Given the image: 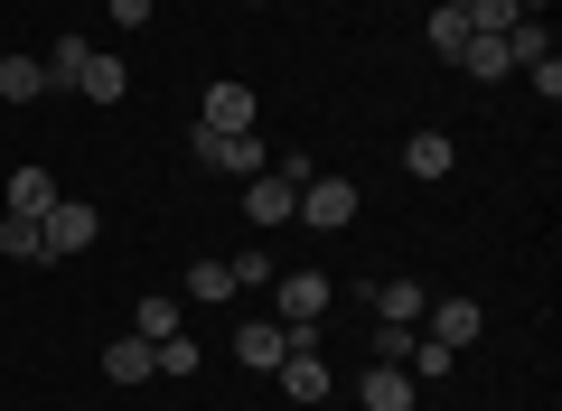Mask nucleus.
<instances>
[{"label": "nucleus", "mask_w": 562, "mask_h": 411, "mask_svg": "<svg viewBox=\"0 0 562 411\" xmlns=\"http://www.w3.org/2000/svg\"><path fill=\"white\" fill-rule=\"evenodd\" d=\"M357 206H366L357 178H319V169H310V178H301V206H291V216H301L310 235H338V225H357Z\"/></svg>", "instance_id": "f257e3e1"}, {"label": "nucleus", "mask_w": 562, "mask_h": 411, "mask_svg": "<svg viewBox=\"0 0 562 411\" xmlns=\"http://www.w3.org/2000/svg\"><path fill=\"white\" fill-rule=\"evenodd\" d=\"M281 392H291V402H328V384H338V374H328V355H319V328H291V355H281Z\"/></svg>", "instance_id": "f03ea898"}, {"label": "nucleus", "mask_w": 562, "mask_h": 411, "mask_svg": "<svg viewBox=\"0 0 562 411\" xmlns=\"http://www.w3.org/2000/svg\"><path fill=\"white\" fill-rule=\"evenodd\" d=\"M422 336H431V346H450V355H469V346H479V336H487V309H479V299H431V309H422Z\"/></svg>", "instance_id": "7ed1b4c3"}, {"label": "nucleus", "mask_w": 562, "mask_h": 411, "mask_svg": "<svg viewBox=\"0 0 562 411\" xmlns=\"http://www.w3.org/2000/svg\"><path fill=\"white\" fill-rule=\"evenodd\" d=\"M38 235H47V262H66V253H94L103 216H94V206H76V196H57V206L38 216Z\"/></svg>", "instance_id": "20e7f679"}, {"label": "nucleus", "mask_w": 562, "mask_h": 411, "mask_svg": "<svg viewBox=\"0 0 562 411\" xmlns=\"http://www.w3.org/2000/svg\"><path fill=\"white\" fill-rule=\"evenodd\" d=\"M188 150H198V169H225V178H262V132H198Z\"/></svg>", "instance_id": "39448f33"}, {"label": "nucleus", "mask_w": 562, "mask_h": 411, "mask_svg": "<svg viewBox=\"0 0 562 411\" xmlns=\"http://www.w3.org/2000/svg\"><path fill=\"white\" fill-rule=\"evenodd\" d=\"M254 122H262L254 84H235V76H225V84H206V94H198V132H254Z\"/></svg>", "instance_id": "423d86ee"}, {"label": "nucleus", "mask_w": 562, "mask_h": 411, "mask_svg": "<svg viewBox=\"0 0 562 411\" xmlns=\"http://www.w3.org/2000/svg\"><path fill=\"white\" fill-rule=\"evenodd\" d=\"M272 318H281V328H319V318H328V281L319 272H281L272 281Z\"/></svg>", "instance_id": "0eeeda50"}, {"label": "nucleus", "mask_w": 562, "mask_h": 411, "mask_svg": "<svg viewBox=\"0 0 562 411\" xmlns=\"http://www.w3.org/2000/svg\"><path fill=\"white\" fill-rule=\"evenodd\" d=\"M291 206H301V178H281V169L244 178V216L254 225H291Z\"/></svg>", "instance_id": "6e6552de"}, {"label": "nucleus", "mask_w": 562, "mask_h": 411, "mask_svg": "<svg viewBox=\"0 0 562 411\" xmlns=\"http://www.w3.org/2000/svg\"><path fill=\"white\" fill-rule=\"evenodd\" d=\"M235 355H244V374H272L281 355H291V328H281V318H244V328H235Z\"/></svg>", "instance_id": "1a4fd4ad"}, {"label": "nucleus", "mask_w": 562, "mask_h": 411, "mask_svg": "<svg viewBox=\"0 0 562 411\" xmlns=\"http://www.w3.org/2000/svg\"><path fill=\"white\" fill-rule=\"evenodd\" d=\"M357 402H366V411H413L422 384H413L403 365H366V374H357Z\"/></svg>", "instance_id": "9d476101"}, {"label": "nucleus", "mask_w": 562, "mask_h": 411, "mask_svg": "<svg viewBox=\"0 0 562 411\" xmlns=\"http://www.w3.org/2000/svg\"><path fill=\"white\" fill-rule=\"evenodd\" d=\"M366 299H375L384 328H422V309H431V290H422V281H366Z\"/></svg>", "instance_id": "9b49d317"}, {"label": "nucleus", "mask_w": 562, "mask_h": 411, "mask_svg": "<svg viewBox=\"0 0 562 411\" xmlns=\"http://www.w3.org/2000/svg\"><path fill=\"white\" fill-rule=\"evenodd\" d=\"M103 374H113V384H150V374H160V346H150V336H113V346H103Z\"/></svg>", "instance_id": "f8f14e48"}, {"label": "nucleus", "mask_w": 562, "mask_h": 411, "mask_svg": "<svg viewBox=\"0 0 562 411\" xmlns=\"http://www.w3.org/2000/svg\"><path fill=\"white\" fill-rule=\"evenodd\" d=\"M76 94H85V103H122V94H132V66L94 47V57H85V76H76Z\"/></svg>", "instance_id": "ddd939ff"}, {"label": "nucleus", "mask_w": 562, "mask_h": 411, "mask_svg": "<svg viewBox=\"0 0 562 411\" xmlns=\"http://www.w3.org/2000/svg\"><path fill=\"white\" fill-rule=\"evenodd\" d=\"M450 159H460L450 132H413V140H403V169H413V178H450Z\"/></svg>", "instance_id": "4468645a"}, {"label": "nucleus", "mask_w": 562, "mask_h": 411, "mask_svg": "<svg viewBox=\"0 0 562 411\" xmlns=\"http://www.w3.org/2000/svg\"><path fill=\"white\" fill-rule=\"evenodd\" d=\"M47 206H57V178H47L38 159H29V169H10V216H47Z\"/></svg>", "instance_id": "2eb2a0df"}, {"label": "nucleus", "mask_w": 562, "mask_h": 411, "mask_svg": "<svg viewBox=\"0 0 562 411\" xmlns=\"http://www.w3.org/2000/svg\"><path fill=\"white\" fill-rule=\"evenodd\" d=\"M422 38H431V57H450V66H460V47H469V10H460V0H441V10L422 20Z\"/></svg>", "instance_id": "dca6fc26"}, {"label": "nucleus", "mask_w": 562, "mask_h": 411, "mask_svg": "<svg viewBox=\"0 0 562 411\" xmlns=\"http://www.w3.org/2000/svg\"><path fill=\"white\" fill-rule=\"evenodd\" d=\"M47 94V57H0V103H38Z\"/></svg>", "instance_id": "f3484780"}, {"label": "nucleus", "mask_w": 562, "mask_h": 411, "mask_svg": "<svg viewBox=\"0 0 562 411\" xmlns=\"http://www.w3.org/2000/svg\"><path fill=\"white\" fill-rule=\"evenodd\" d=\"M85 57H94V38H57V47H47V94H76Z\"/></svg>", "instance_id": "a211bd4d"}, {"label": "nucleus", "mask_w": 562, "mask_h": 411, "mask_svg": "<svg viewBox=\"0 0 562 411\" xmlns=\"http://www.w3.org/2000/svg\"><path fill=\"white\" fill-rule=\"evenodd\" d=\"M460 66L479 84H497V76H516V57H506V38H479V28H469V47H460Z\"/></svg>", "instance_id": "6ab92c4d"}, {"label": "nucleus", "mask_w": 562, "mask_h": 411, "mask_svg": "<svg viewBox=\"0 0 562 411\" xmlns=\"http://www.w3.org/2000/svg\"><path fill=\"white\" fill-rule=\"evenodd\" d=\"M132 336H150V346H160V336H179V299H169V290H150V299L132 309Z\"/></svg>", "instance_id": "aec40b11"}, {"label": "nucleus", "mask_w": 562, "mask_h": 411, "mask_svg": "<svg viewBox=\"0 0 562 411\" xmlns=\"http://www.w3.org/2000/svg\"><path fill=\"white\" fill-rule=\"evenodd\" d=\"M0 253H10V262H47V235H38V216H0Z\"/></svg>", "instance_id": "412c9836"}, {"label": "nucleus", "mask_w": 562, "mask_h": 411, "mask_svg": "<svg viewBox=\"0 0 562 411\" xmlns=\"http://www.w3.org/2000/svg\"><path fill=\"white\" fill-rule=\"evenodd\" d=\"M460 10H469V28H479V38H506V28L525 20L516 0H460Z\"/></svg>", "instance_id": "4be33fe9"}, {"label": "nucleus", "mask_w": 562, "mask_h": 411, "mask_svg": "<svg viewBox=\"0 0 562 411\" xmlns=\"http://www.w3.org/2000/svg\"><path fill=\"white\" fill-rule=\"evenodd\" d=\"M179 290H188V299H235V272H225V262H188Z\"/></svg>", "instance_id": "5701e85b"}, {"label": "nucleus", "mask_w": 562, "mask_h": 411, "mask_svg": "<svg viewBox=\"0 0 562 411\" xmlns=\"http://www.w3.org/2000/svg\"><path fill=\"white\" fill-rule=\"evenodd\" d=\"M198 365H206V355L188 346V328H179V336H160V374H198Z\"/></svg>", "instance_id": "b1692460"}, {"label": "nucleus", "mask_w": 562, "mask_h": 411, "mask_svg": "<svg viewBox=\"0 0 562 411\" xmlns=\"http://www.w3.org/2000/svg\"><path fill=\"white\" fill-rule=\"evenodd\" d=\"M225 272H235V290H262V281H281V272H272V253H244V262H225Z\"/></svg>", "instance_id": "393cba45"}, {"label": "nucleus", "mask_w": 562, "mask_h": 411, "mask_svg": "<svg viewBox=\"0 0 562 411\" xmlns=\"http://www.w3.org/2000/svg\"><path fill=\"white\" fill-rule=\"evenodd\" d=\"M103 10H113V28H150V10H160V0H103Z\"/></svg>", "instance_id": "a878e982"}, {"label": "nucleus", "mask_w": 562, "mask_h": 411, "mask_svg": "<svg viewBox=\"0 0 562 411\" xmlns=\"http://www.w3.org/2000/svg\"><path fill=\"white\" fill-rule=\"evenodd\" d=\"M244 10H262V0H244Z\"/></svg>", "instance_id": "bb28decb"}]
</instances>
